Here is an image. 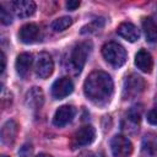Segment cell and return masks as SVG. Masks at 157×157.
Here are the masks:
<instances>
[{
	"mask_svg": "<svg viewBox=\"0 0 157 157\" xmlns=\"http://www.w3.org/2000/svg\"><path fill=\"white\" fill-rule=\"evenodd\" d=\"M0 21L2 25H10L12 22V17H11L10 12L2 5H0Z\"/></svg>",
	"mask_w": 157,
	"mask_h": 157,
	"instance_id": "cell-20",
	"label": "cell"
},
{
	"mask_svg": "<svg viewBox=\"0 0 157 157\" xmlns=\"http://www.w3.org/2000/svg\"><path fill=\"white\" fill-rule=\"evenodd\" d=\"M91 48H92L91 42H82L72 49L70 55V64H71V67L75 70V72H80L85 66V63L91 52Z\"/></svg>",
	"mask_w": 157,
	"mask_h": 157,
	"instance_id": "cell-4",
	"label": "cell"
},
{
	"mask_svg": "<svg viewBox=\"0 0 157 157\" xmlns=\"http://www.w3.org/2000/svg\"><path fill=\"white\" fill-rule=\"evenodd\" d=\"M26 105L32 109V110H37L40 109L43 103H44V94L43 91L39 87H32L27 94H26V99H25Z\"/></svg>",
	"mask_w": 157,
	"mask_h": 157,
	"instance_id": "cell-11",
	"label": "cell"
},
{
	"mask_svg": "<svg viewBox=\"0 0 157 157\" xmlns=\"http://www.w3.org/2000/svg\"><path fill=\"white\" fill-rule=\"evenodd\" d=\"M75 113H76V110H75V108L72 105H69V104L61 105V107H59L56 109V112L54 114L53 124L55 126H59V128L65 126L66 124H69L74 119Z\"/></svg>",
	"mask_w": 157,
	"mask_h": 157,
	"instance_id": "cell-9",
	"label": "cell"
},
{
	"mask_svg": "<svg viewBox=\"0 0 157 157\" xmlns=\"http://www.w3.org/2000/svg\"><path fill=\"white\" fill-rule=\"evenodd\" d=\"M71 23H72V18L71 17L63 16V17H59V18H56V20H54L52 22V29L55 31V32H63L67 27H70Z\"/></svg>",
	"mask_w": 157,
	"mask_h": 157,
	"instance_id": "cell-18",
	"label": "cell"
},
{
	"mask_svg": "<svg viewBox=\"0 0 157 157\" xmlns=\"http://www.w3.org/2000/svg\"><path fill=\"white\" fill-rule=\"evenodd\" d=\"M96 137V130L91 125H85L80 128L72 137V147L77 148L81 146H87L90 145Z\"/></svg>",
	"mask_w": 157,
	"mask_h": 157,
	"instance_id": "cell-6",
	"label": "cell"
},
{
	"mask_svg": "<svg viewBox=\"0 0 157 157\" xmlns=\"http://www.w3.org/2000/svg\"><path fill=\"white\" fill-rule=\"evenodd\" d=\"M135 65L142 72L150 74L152 71V67H153V60H152L151 54L145 49L139 50L135 55Z\"/></svg>",
	"mask_w": 157,
	"mask_h": 157,
	"instance_id": "cell-13",
	"label": "cell"
},
{
	"mask_svg": "<svg viewBox=\"0 0 157 157\" xmlns=\"http://www.w3.org/2000/svg\"><path fill=\"white\" fill-rule=\"evenodd\" d=\"M78 6H80V1H67L66 2V7L70 11H75Z\"/></svg>",
	"mask_w": 157,
	"mask_h": 157,
	"instance_id": "cell-22",
	"label": "cell"
},
{
	"mask_svg": "<svg viewBox=\"0 0 157 157\" xmlns=\"http://www.w3.org/2000/svg\"><path fill=\"white\" fill-rule=\"evenodd\" d=\"M102 55L112 66L120 67L126 61V50L115 42H108L102 47Z\"/></svg>",
	"mask_w": 157,
	"mask_h": 157,
	"instance_id": "cell-2",
	"label": "cell"
},
{
	"mask_svg": "<svg viewBox=\"0 0 157 157\" xmlns=\"http://www.w3.org/2000/svg\"><path fill=\"white\" fill-rule=\"evenodd\" d=\"M140 117H141V108H140V105H139V107H137V105H134V107L129 110L126 119H128L131 124L137 125L139 121H140Z\"/></svg>",
	"mask_w": 157,
	"mask_h": 157,
	"instance_id": "cell-19",
	"label": "cell"
},
{
	"mask_svg": "<svg viewBox=\"0 0 157 157\" xmlns=\"http://www.w3.org/2000/svg\"><path fill=\"white\" fill-rule=\"evenodd\" d=\"M2 157H7V156H2Z\"/></svg>",
	"mask_w": 157,
	"mask_h": 157,
	"instance_id": "cell-25",
	"label": "cell"
},
{
	"mask_svg": "<svg viewBox=\"0 0 157 157\" xmlns=\"http://www.w3.org/2000/svg\"><path fill=\"white\" fill-rule=\"evenodd\" d=\"M114 91L112 77L101 70H96L88 75L83 83L85 96L96 105H105L109 103Z\"/></svg>",
	"mask_w": 157,
	"mask_h": 157,
	"instance_id": "cell-1",
	"label": "cell"
},
{
	"mask_svg": "<svg viewBox=\"0 0 157 157\" xmlns=\"http://www.w3.org/2000/svg\"><path fill=\"white\" fill-rule=\"evenodd\" d=\"M36 157H53V156H50V155H47V153H39V155H37Z\"/></svg>",
	"mask_w": 157,
	"mask_h": 157,
	"instance_id": "cell-24",
	"label": "cell"
},
{
	"mask_svg": "<svg viewBox=\"0 0 157 157\" xmlns=\"http://www.w3.org/2000/svg\"><path fill=\"white\" fill-rule=\"evenodd\" d=\"M117 32L121 38H124L129 42H136L140 38V32H139L137 27L130 22L120 23L117 28Z\"/></svg>",
	"mask_w": 157,
	"mask_h": 157,
	"instance_id": "cell-14",
	"label": "cell"
},
{
	"mask_svg": "<svg viewBox=\"0 0 157 157\" xmlns=\"http://www.w3.org/2000/svg\"><path fill=\"white\" fill-rule=\"evenodd\" d=\"M74 91V83L69 77L58 78L52 86V96L55 99H63Z\"/></svg>",
	"mask_w": 157,
	"mask_h": 157,
	"instance_id": "cell-8",
	"label": "cell"
},
{
	"mask_svg": "<svg viewBox=\"0 0 157 157\" xmlns=\"http://www.w3.org/2000/svg\"><path fill=\"white\" fill-rule=\"evenodd\" d=\"M142 28L146 39L150 43H156L157 42V25L151 17H145L142 20Z\"/></svg>",
	"mask_w": 157,
	"mask_h": 157,
	"instance_id": "cell-17",
	"label": "cell"
},
{
	"mask_svg": "<svg viewBox=\"0 0 157 157\" xmlns=\"http://www.w3.org/2000/svg\"><path fill=\"white\" fill-rule=\"evenodd\" d=\"M147 120L152 125H157V104L148 112L147 114Z\"/></svg>",
	"mask_w": 157,
	"mask_h": 157,
	"instance_id": "cell-21",
	"label": "cell"
},
{
	"mask_svg": "<svg viewBox=\"0 0 157 157\" xmlns=\"http://www.w3.org/2000/svg\"><path fill=\"white\" fill-rule=\"evenodd\" d=\"M18 131V125L15 120H7L1 128V141L5 145L13 144Z\"/></svg>",
	"mask_w": 157,
	"mask_h": 157,
	"instance_id": "cell-16",
	"label": "cell"
},
{
	"mask_svg": "<svg viewBox=\"0 0 157 157\" xmlns=\"http://www.w3.org/2000/svg\"><path fill=\"white\" fill-rule=\"evenodd\" d=\"M38 36H39V27L36 23H27L22 26L18 32V37L21 42L26 44L36 42L38 39Z\"/></svg>",
	"mask_w": 157,
	"mask_h": 157,
	"instance_id": "cell-12",
	"label": "cell"
},
{
	"mask_svg": "<svg viewBox=\"0 0 157 157\" xmlns=\"http://www.w3.org/2000/svg\"><path fill=\"white\" fill-rule=\"evenodd\" d=\"M5 66H6V56H5L4 52H1V72H4Z\"/></svg>",
	"mask_w": 157,
	"mask_h": 157,
	"instance_id": "cell-23",
	"label": "cell"
},
{
	"mask_svg": "<svg viewBox=\"0 0 157 157\" xmlns=\"http://www.w3.org/2000/svg\"><path fill=\"white\" fill-rule=\"evenodd\" d=\"M54 70V63L48 53H40L36 63V74L39 78H48Z\"/></svg>",
	"mask_w": 157,
	"mask_h": 157,
	"instance_id": "cell-7",
	"label": "cell"
},
{
	"mask_svg": "<svg viewBox=\"0 0 157 157\" xmlns=\"http://www.w3.org/2000/svg\"><path fill=\"white\" fill-rule=\"evenodd\" d=\"M110 148L114 157H129L132 152V144L126 136L115 135L110 140Z\"/></svg>",
	"mask_w": 157,
	"mask_h": 157,
	"instance_id": "cell-5",
	"label": "cell"
},
{
	"mask_svg": "<svg viewBox=\"0 0 157 157\" xmlns=\"http://www.w3.org/2000/svg\"><path fill=\"white\" fill-rule=\"evenodd\" d=\"M11 9L17 17L26 18L34 13L36 4L31 0H16L11 2Z\"/></svg>",
	"mask_w": 157,
	"mask_h": 157,
	"instance_id": "cell-10",
	"label": "cell"
},
{
	"mask_svg": "<svg viewBox=\"0 0 157 157\" xmlns=\"http://www.w3.org/2000/svg\"><path fill=\"white\" fill-rule=\"evenodd\" d=\"M32 61H33V59H32V55L29 53H22L17 56L16 63H15V67H16L17 74L22 78H26L28 76L31 66H32Z\"/></svg>",
	"mask_w": 157,
	"mask_h": 157,
	"instance_id": "cell-15",
	"label": "cell"
},
{
	"mask_svg": "<svg viewBox=\"0 0 157 157\" xmlns=\"http://www.w3.org/2000/svg\"><path fill=\"white\" fill-rule=\"evenodd\" d=\"M145 80L139 76L137 74H130L129 76L125 77L124 85H123V98L124 99H130L135 98L139 94H141L145 90Z\"/></svg>",
	"mask_w": 157,
	"mask_h": 157,
	"instance_id": "cell-3",
	"label": "cell"
}]
</instances>
